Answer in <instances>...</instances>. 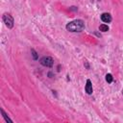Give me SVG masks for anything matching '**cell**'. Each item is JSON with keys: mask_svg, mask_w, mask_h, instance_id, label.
Returning a JSON list of instances; mask_svg holds the SVG:
<instances>
[{"mask_svg": "<svg viewBox=\"0 0 123 123\" xmlns=\"http://www.w3.org/2000/svg\"><path fill=\"white\" fill-rule=\"evenodd\" d=\"M100 18H101V20H102L103 22H105V23H110V22H111V20H112L111 15L109 12H103V13L100 15Z\"/></svg>", "mask_w": 123, "mask_h": 123, "instance_id": "obj_4", "label": "cell"}, {"mask_svg": "<svg viewBox=\"0 0 123 123\" xmlns=\"http://www.w3.org/2000/svg\"><path fill=\"white\" fill-rule=\"evenodd\" d=\"M31 54H32L34 60H37V59H38V57H37V53L35 51V49H33V48L31 49Z\"/></svg>", "mask_w": 123, "mask_h": 123, "instance_id": "obj_9", "label": "cell"}, {"mask_svg": "<svg viewBox=\"0 0 123 123\" xmlns=\"http://www.w3.org/2000/svg\"><path fill=\"white\" fill-rule=\"evenodd\" d=\"M109 26L108 25H106V24H101L100 26H99V31H101V32H108L109 31Z\"/></svg>", "mask_w": 123, "mask_h": 123, "instance_id": "obj_7", "label": "cell"}, {"mask_svg": "<svg viewBox=\"0 0 123 123\" xmlns=\"http://www.w3.org/2000/svg\"><path fill=\"white\" fill-rule=\"evenodd\" d=\"M66 30L72 33H80L85 29V21L82 19H75L68 22L65 26Z\"/></svg>", "mask_w": 123, "mask_h": 123, "instance_id": "obj_1", "label": "cell"}, {"mask_svg": "<svg viewBox=\"0 0 123 123\" xmlns=\"http://www.w3.org/2000/svg\"><path fill=\"white\" fill-rule=\"evenodd\" d=\"M39 63L45 67H52L54 63V60L49 56H44L39 60Z\"/></svg>", "mask_w": 123, "mask_h": 123, "instance_id": "obj_3", "label": "cell"}, {"mask_svg": "<svg viewBox=\"0 0 123 123\" xmlns=\"http://www.w3.org/2000/svg\"><path fill=\"white\" fill-rule=\"evenodd\" d=\"M2 19H3V22L5 23L7 28L12 29L13 27V18L10 13H4L2 16Z\"/></svg>", "mask_w": 123, "mask_h": 123, "instance_id": "obj_2", "label": "cell"}, {"mask_svg": "<svg viewBox=\"0 0 123 123\" xmlns=\"http://www.w3.org/2000/svg\"><path fill=\"white\" fill-rule=\"evenodd\" d=\"M91 1H93V0H91Z\"/></svg>", "mask_w": 123, "mask_h": 123, "instance_id": "obj_11", "label": "cell"}, {"mask_svg": "<svg viewBox=\"0 0 123 123\" xmlns=\"http://www.w3.org/2000/svg\"><path fill=\"white\" fill-rule=\"evenodd\" d=\"M85 90L87 94H92L93 92V88H92V84H91V81L89 79L86 80V86H85Z\"/></svg>", "mask_w": 123, "mask_h": 123, "instance_id": "obj_5", "label": "cell"}, {"mask_svg": "<svg viewBox=\"0 0 123 123\" xmlns=\"http://www.w3.org/2000/svg\"><path fill=\"white\" fill-rule=\"evenodd\" d=\"M1 113H2V116H3V118L5 119V121L6 122H9V123H12V120L7 115V113L4 111V110L3 109H1Z\"/></svg>", "mask_w": 123, "mask_h": 123, "instance_id": "obj_6", "label": "cell"}, {"mask_svg": "<svg viewBox=\"0 0 123 123\" xmlns=\"http://www.w3.org/2000/svg\"><path fill=\"white\" fill-rule=\"evenodd\" d=\"M106 81H107L109 84H111V83H112L113 77H112V75H111V73H108V74L106 75Z\"/></svg>", "mask_w": 123, "mask_h": 123, "instance_id": "obj_8", "label": "cell"}, {"mask_svg": "<svg viewBox=\"0 0 123 123\" xmlns=\"http://www.w3.org/2000/svg\"><path fill=\"white\" fill-rule=\"evenodd\" d=\"M85 65H86V68H87V69H88V68H89V65H88V63H87V62H85Z\"/></svg>", "mask_w": 123, "mask_h": 123, "instance_id": "obj_10", "label": "cell"}]
</instances>
